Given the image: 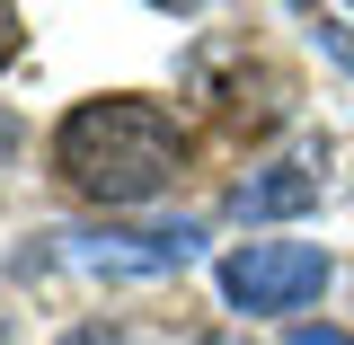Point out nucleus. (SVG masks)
Segmentation results:
<instances>
[{"label":"nucleus","instance_id":"1","mask_svg":"<svg viewBox=\"0 0 354 345\" xmlns=\"http://www.w3.org/2000/svg\"><path fill=\"white\" fill-rule=\"evenodd\" d=\"M177 124L151 97H88L53 124V169L88 204H151L177 177Z\"/></svg>","mask_w":354,"mask_h":345},{"label":"nucleus","instance_id":"3","mask_svg":"<svg viewBox=\"0 0 354 345\" xmlns=\"http://www.w3.org/2000/svg\"><path fill=\"white\" fill-rule=\"evenodd\" d=\"M53 239L80 274H169V265H195V248H204L195 221H169V230H53Z\"/></svg>","mask_w":354,"mask_h":345},{"label":"nucleus","instance_id":"6","mask_svg":"<svg viewBox=\"0 0 354 345\" xmlns=\"http://www.w3.org/2000/svg\"><path fill=\"white\" fill-rule=\"evenodd\" d=\"M292 345H354L346 328H319V319H310V328H292Z\"/></svg>","mask_w":354,"mask_h":345},{"label":"nucleus","instance_id":"9","mask_svg":"<svg viewBox=\"0 0 354 345\" xmlns=\"http://www.w3.org/2000/svg\"><path fill=\"white\" fill-rule=\"evenodd\" d=\"M9 151H18V115H0V160H9Z\"/></svg>","mask_w":354,"mask_h":345},{"label":"nucleus","instance_id":"8","mask_svg":"<svg viewBox=\"0 0 354 345\" xmlns=\"http://www.w3.org/2000/svg\"><path fill=\"white\" fill-rule=\"evenodd\" d=\"M62 345H133V337H106V328H80V337H62Z\"/></svg>","mask_w":354,"mask_h":345},{"label":"nucleus","instance_id":"2","mask_svg":"<svg viewBox=\"0 0 354 345\" xmlns=\"http://www.w3.org/2000/svg\"><path fill=\"white\" fill-rule=\"evenodd\" d=\"M319 283H328V257H319L310 239H248V248L221 257V301L248 310V319L319 301Z\"/></svg>","mask_w":354,"mask_h":345},{"label":"nucleus","instance_id":"7","mask_svg":"<svg viewBox=\"0 0 354 345\" xmlns=\"http://www.w3.org/2000/svg\"><path fill=\"white\" fill-rule=\"evenodd\" d=\"M18 53V9H0V62Z\"/></svg>","mask_w":354,"mask_h":345},{"label":"nucleus","instance_id":"10","mask_svg":"<svg viewBox=\"0 0 354 345\" xmlns=\"http://www.w3.org/2000/svg\"><path fill=\"white\" fill-rule=\"evenodd\" d=\"M204 345H239V337H204Z\"/></svg>","mask_w":354,"mask_h":345},{"label":"nucleus","instance_id":"4","mask_svg":"<svg viewBox=\"0 0 354 345\" xmlns=\"http://www.w3.org/2000/svg\"><path fill=\"white\" fill-rule=\"evenodd\" d=\"M319 204V160H274L266 177H248L239 195H230V213L239 221H292Z\"/></svg>","mask_w":354,"mask_h":345},{"label":"nucleus","instance_id":"5","mask_svg":"<svg viewBox=\"0 0 354 345\" xmlns=\"http://www.w3.org/2000/svg\"><path fill=\"white\" fill-rule=\"evenodd\" d=\"M310 44H319L337 71H354V27H337V18H310Z\"/></svg>","mask_w":354,"mask_h":345}]
</instances>
